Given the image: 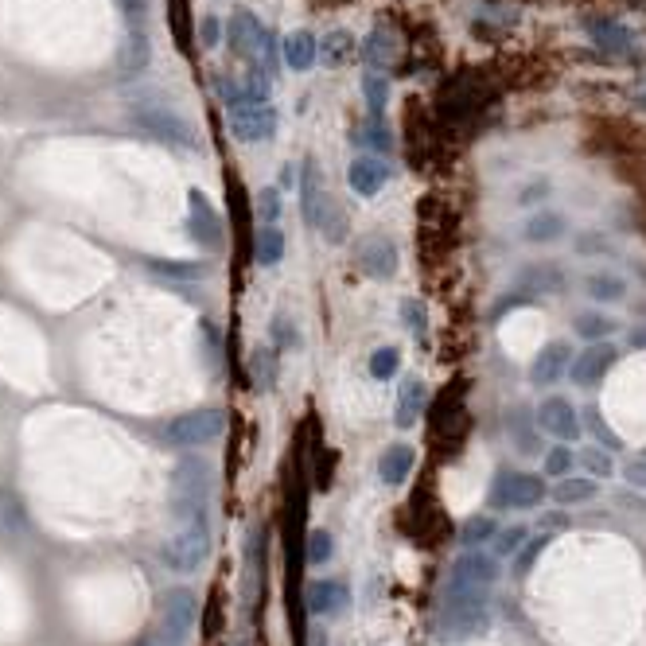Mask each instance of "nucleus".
I'll return each mask as SVG.
<instances>
[{
    "label": "nucleus",
    "instance_id": "obj_1",
    "mask_svg": "<svg viewBox=\"0 0 646 646\" xmlns=\"http://www.w3.org/2000/svg\"><path fill=\"white\" fill-rule=\"evenodd\" d=\"M129 117H133V125L144 129L152 141L172 144V148H183V152H195V148H199L195 129L183 121L176 109L160 106V102H133V106H129Z\"/></svg>",
    "mask_w": 646,
    "mask_h": 646
},
{
    "label": "nucleus",
    "instance_id": "obj_29",
    "mask_svg": "<svg viewBox=\"0 0 646 646\" xmlns=\"http://www.w3.org/2000/svg\"><path fill=\"white\" fill-rule=\"evenodd\" d=\"M561 234H565V218L561 215H541L526 226V238L530 242H557Z\"/></svg>",
    "mask_w": 646,
    "mask_h": 646
},
{
    "label": "nucleus",
    "instance_id": "obj_47",
    "mask_svg": "<svg viewBox=\"0 0 646 646\" xmlns=\"http://www.w3.org/2000/svg\"><path fill=\"white\" fill-rule=\"evenodd\" d=\"M137 646H176V643H168L164 635H148V639H144V643H137Z\"/></svg>",
    "mask_w": 646,
    "mask_h": 646
},
{
    "label": "nucleus",
    "instance_id": "obj_38",
    "mask_svg": "<svg viewBox=\"0 0 646 646\" xmlns=\"http://www.w3.org/2000/svg\"><path fill=\"white\" fill-rule=\"evenodd\" d=\"M117 4H121V12H125L129 32L144 28V20H148V0H117Z\"/></svg>",
    "mask_w": 646,
    "mask_h": 646
},
{
    "label": "nucleus",
    "instance_id": "obj_21",
    "mask_svg": "<svg viewBox=\"0 0 646 646\" xmlns=\"http://www.w3.org/2000/svg\"><path fill=\"white\" fill-rule=\"evenodd\" d=\"M316 51H320V43H316L312 32H292L285 39V63L292 71H308L316 63Z\"/></svg>",
    "mask_w": 646,
    "mask_h": 646
},
{
    "label": "nucleus",
    "instance_id": "obj_9",
    "mask_svg": "<svg viewBox=\"0 0 646 646\" xmlns=\"http://www.w3.org/2000/svg\"><path fill=\"white\" fill-rule=\"evenodd\" d=\"M187 215H191V238L199 246H207V250H218L222 246V218L215 215L211 199L199 187L187 191Z\"/></svg>",
    "mask_w": 646,
    "mask_h": 646
},
{
    "label": "nucleus",
    "instance_id": "obj_17",
    "mask_svg": "<svg viewBox=\"0 0 646 646\" xmlns=\"http://www.w3.org/2000/svg\"><path fill=\"white\" fill-rule=\"evenodd\" d=\"M565 366H569V343H549L534 359V366H530V382L534 386H549V382H557L565 374Z\"/></svg>",
    "mask_w": 646,
    "mask_h": 646
},
{
    "label": "nucleus",
    "instance_id": "obj_7",
    "mask_svg": "<svg viewBox=\"0 0 646 646\" xmlns=\"http://www.w3.org/2000/svg\"><path fill=\"white\" fill-rule=\"evenodd\" d=\"M226 36H230V51L238 59H246L250 71H265V59H261L265 55V28L253 20L250 12H234L230 24H226Z\"/></svg>",
    "mask_w": 646,
    "mask_h": 646
},
{
    "label": "nucleus",
    "instance_id": "obj_23",
    "mask_svg": "<svg viewBox=\"0 0 646 646\" xmlns=\"http://www.w3.org/2000/svg\"><path fill=\"white\" fill-rule=\"evenodd\" d=\"M281 257H285V234L277 230V222L273 226H261L257 230V265L273 269Z\"/></svg>",
    "mask_w": 646,
    "mask_h": 646
},
{
    "label": "nucleus",
    "instance_id": "obj_5",
    "mask_svg": "<svg viewBox=\"0 0 646 646\" xmlns=\"http://www.w3.org/2000/svg\"><path fill=\"white\" fill-rule=\"evenodd\" d=\"M495 580H499V561L483 549H471L448 573V596H487Z\"/></svg>",
    "mask_w": 646,
    "mask_h": 646
},
{
    "label": "nucleus",
    "instance_id": "obj_26",
    "mask_svg": "<svg viewBox=\"0 0 646 646\" xmlns=\"http://www.w3.org/2000/svg\"><path fill=\"white\" fill-rule=\"evenodd\" d=\"M148 269L152 273H164V277H180V281H199V277H207V265H199V261H148Z\"/></svg>",
    "mask_w": 646,
    "mask_h": 646
},
{
    "label": "nucleus",
    "instance_id": "obj_14",
    "mask_svg": "<svg viewBox=\"0 0 646 646\" xmlns=\"http://www.w3.org/2000/svg\"><path fill=\"white\" fill-rule=\"evenodd\" d=\"M304 604H308L312 615H339L351 604V592H347L343 580H316V584H308Z\"/></svg>",
    "mask_w": 646,
    "mask_h": 646
},
{
    "label": "nucleus",
    "instance_id": "obj_3",
    "mask_svg": "<svg viewBox=\"0 0 646 646\" xmlns=\"http://www.w3.org/2000/svg\"><path fill=\"white\" fill-rule=\"evenodd\" d=\"M487 596H444L440 611V639L444 643H464L471 635L487 631Z\"/></svg>",
    "mask_w": 646,
    "mask_h": 646
},
{
    "label": "nucleus",
    "instance_id": "obj_22",
    "mask_svg": "<svg viewBox=\"0 0 646 646\" xmlns=\"http://www.w3.org/2000/svg\"><path fill=\"white\" fill-rule=\"evenodd\" d=\"M588 36L596 39L600 47H608V51H627L635 43L631 32L623 24H615V20H588Z\"/></svg>",
    "mask_w": 646,
    "mask_h": 646
},
{
    "label": "nucleus",
    "instance_id": "obj_12",
    "mask_svg": "<svg viewBox=\"0 0 646 646\" xmlns=\"http://www.w3.org/2000/svg\"><path fill=\"white\" fill-rule=\"evenodd\" d=\"M538 425L557 440H576L580 436V417H576L573 401H565V397H545L541 401Z\"/></svg>",
    "mask_w": 646,
    "mask_h": 646
},
{
    "label": "nucleus",
    "instance_id": "obj_18",
    "mask_svg": "<svg viewBox=\"0 0 646 646\" xmlns=\"http://www.w3.org/2000/svg\"><path fill=\"white\" fill-rule=\"evenodd\" d=\"M413 464H417V452H413L409 444H390V448L382 452V460H378V475H382V483L397 487V483L409 479Z\"/></svg>",
    "mask_w": 646,
    "mask_h": 646
},
{
    "label": "nucleus",
    "instance_id": "obj_13",
    "mask_svg": "<svg viewBox=\"0 0 646 646\" xmlns=\"http://www.w3.org/2000/svg\"><path fill=\"white\" fill-rule=\"evenodd\" d=\"M327 203H331V195L323 191L320 168H316L312 160H304V172H300V207H304V222H308V226H320Z\"/></svg>",
    "mask_w": 646,
    "mask_h": 646
},
{
    "label": "nucleus",
    "instance_id": "obj_39",
    "mask_svg": "<svg viewBox=\"0 0 646 646\" xmlns=\"http://www.w3.org/2000/svg\"><path fill=\"white\" fill-rule=\"evenodd\" d=\"M257 211L265 218V226H273L277 215H281V195H277V187H269V191H261V203H257Z\"/></svg>",
    "mask_w": 646,
    "mask_h": 646
},
{
    "label": "nucleus",
    "instance_id": "obj_8",
    "mask_svg": "<svg viewBox=\"0 0 646 646\" xmlns=\"http://www.w3.org/2000/svg\"><path fill=\"white\" fill-rule=\"evenodd\" d=\"M195 615H199L195 592L172 588V592L164 596V639L176 646H187L191 631H195Z\"/></svg>",
    "mask_w": 646,
    "mask_h": 646
},
{
    "label": "nucleus",
    "instance_id": "obj_15",
    "mask_svg": "<svg viewBox=\"0 0 646 646\" xmlns=\"http://www.w3.org/2000/svg\"><path fill=\"white\" fill-rule=\"evenodd\" d=\"M390 180V168H386V160H378V156H355V164L347 168V183L359 191V195H378L382 187Z\"/></svg>",
    "mask_w": 646,
    "mask_h": 646
},
{
    "label": "nucleus",
    "instance_id": "obj_4",
    "mask_svg": "<svg viewBox=\"0 0 646 646\" xmlns=\"http://www.w3.org/2000/svg\"><path fill=\"white\" fill-rule=\"evenodd\" d=\"M207 553H211V530H207V518L199 510L183 522L180 534L164 545V561H168L172 573H195L207 561Z\"/></svg>",
    "mask_w": 646,
    "mask_h": 646
},
{
    "label": "nucleus",
    "instance_id": "obj_24",
    "mask_svg": "<svg viewBox=\"0 0 646 646\" xmlns=\"http://www.w3.org/2000/svg\"><path fill=\"white\" fill-rule=\"evenodd\" d=\"M250 370H253L257 390H273V386H277V355H273L269 347H257V351H253Z\"/></svg>",
    "mask_w": 646,
    "mask_h": 646
},
{
    "label": "nucleus",
    "instance_id": "obj_45",
    "mask_svg": "<svg viewBox=\"0 0 646 646\" xmlns=\"http://www.w3.org/2000/svg\"><path fill=\"white\" fill-rule=\"evenodd\" d=\"M203 39H207V47H215L218 43V20H203Z\"/></svg>",
    "mask_w": 646,
    "mask_h": 646
},
{
    "label": "nucleus",
    "instance_id": "obj_34",
    "mask_svg": "<svg viewBox=\"0 0 646 646\" xmlns=\"http://www.w3.org/2000/svg\"><path fill=\"white\" fill-rule=\"evenodd\" d=\"M611 331H615V320L596 316V312H588V316H580V320H576V335H584V339H604V335H611Z\"/></svg>",
    "mask_w": 646,
    "mask_h": 646
},
{
    "label": "nucleus",
    "instance_id": "obj_33",
    "mask_svg": "<svg viewBox=\"0 0 646 646\" xmlns=\"http://www.w3.org/2000/svg\"><path fill=\"white\" fill-rule=\"evenodd\" d=\"M362 90H366V98H370V113H374V117H382V109H386V98H390V86H386V78H382V74H366Z\"/></svg>",
    "mask_w": 646,
    "mask_h": 646
},
{
    "label": "nucleus",
    "instance_id": "obj_30",
    "mask_svg": "<svg viewBox=\"0 0 646 646\" xmlns=\"http://www.w3.org/2000/svg\"><path fill=\"white\" fill-rule=\"evenodd\" d=\"M397 366H401V355H397V347H378L374 355H370V378H378V382H386V378H394Z\"/></svg>",
    "mask_w": 646,
    "mask_h": 646
},
{
    "label": "nucleus",
    "instance_id": "obj_42",
    "mask_svg": "<svg viewBox=\"0 0 646 646\" xmlns=\"http://www.w3.org/2000/svg\"><path fill=\"white\" fill-rule=\"evenodd\" d=\"M545 545H549V538L541 534V538L534 541V545H530V549H526L522 557H518V576H526V573H530V565H534V557H538V553H541V549H545Z\"/></svg>",
    "mask_w": 646,
    "mask_h": 646
},
{
    "label": "nucleus",
    "instance_id": "obj_46",
    "mask_svg": "<svg viewBox=\"0 0 646 646\" xmlns=\"http://www.w3.org/2000/svg\"><path fill=\"white\" fill-rule=\"evenodd\" d=\"M631 347H639V351H646V327H639V331H631Z\"/></svg>",
    "mask_w": 646,
    "mask_h": 646
},
{
    "label": "nucleus",
    "instance_id": "obj_31",
    "mask_svg": "<svg viewBox=\"0 0 646 646\" xmlns=\"http://www.w3.org/2000/svg\"><path fill=\"white\" fill-rule=\"evenodd\" d=\"M487 538H495V518H487V514H483V518H467L464 530H460V541L475 549L479 541H487Z\"/></svg>",
    "mask_w": 646,
    "mask_h": 646
},
{
    "label": "nucleus",
    "instance_id": "obj_35",
    "mask_svg": "<svg viewBox=\"0 0 646 646\" xmlns=\"http://www.w3.org/2000/svg\"><path fill=\"white\" fill-rule=\"evenodd\" d=\"M569 471H573V448H553V452L545 456V475L561 479V475H569Z\"/></svg>",
    "mask_w": 646,
    "mask_h": 646
},
{
    "label": "nucleus",
    "instance_id": "obj_10",
    "mask_svg": "<svg viewBox=\"0 0 646 646\" xmlns=\"http://www.w3.org/2000/svg\"><path fill=\"white\" fill-rule=\"evenodd\" d=\"M615 362H619V351L611 343H592L588 351H580L573 359L569 374H573L576 386H596V382H604V374H608Z\"/></svg>",
    "mask_w": 646,
    "mask_h": 646
},
{
    "label": "nucleus",
    "instance_id": "obj_19",
    "mask_svg": "<svg viewBox=\"0 0 646 646\" xmlns=\"http://www.w3.org/2000/svg\"><path fill=\"white\" fill-rule=\"evenodd\" d=\"M425 401H429V386L421 382V378H409L405 386H401V401H397V429H413L417 425V417L425 413Z\"/></svg>",
    "mask_w": 646,
    "mask_h": 646
},
{
    "label": "nucleus",
    "instance_id": "obj_25",
    "mask_svg": "<svg viewBox=\"0 0 646 646\" xmlns=\"http://www.w3.org/2000/svg\"><path fill=\"white\" fill-rule=\"evenodd\" d=\"M584 288H588L592 300H608V304H619L623 292H627V285H623L619 277H611V273H592V277L584 281Z\"/></svg>",
    "mask_w": 646,
    "mask_h": 646
},
{
    "label": "nucleus",
    "instance_id": "obj_32",
    "mask_svg": "<svg viewBox=\"0 0 646 646\" xmlns=\"http://www.w3.org/2000/svg\"><path fill=\"white\" fill-rule=\"evenodd\" d=\"M331 553H335L331 534L312 530V534H308V553H304V561H308V565H327V561H331Z\"/></svg>",
    "mask_w": 646,
    "mask_h": 646
},
{
    "label": "nucleus",
    "instance_id": "obj_37",
    "mask_svg": "<svg viewBox=\"0 0 646 646\" xmlns=\"http://www.w3.org/2000/svg\"><path fill=\"white\" fill-rule=\"evenodd\" d=\"M366 55H370V63H374V67L390 63V59H394V43H390V36L374 32V36H370V47H366Z\"/></svg>",
    "mask_w": 646,
    "mask_h": 646
},
{
    "label": "nucleus",
    "instance_id": "obj_27",
    "mask_svg": "<svg viewBox=\"0 0 646 646\" xmlns=\"http://www.w3.org/2000/svg\"><path fill=\"white\" fill-rule=\"evenodd\" d=\"M351 55H355V39L347 36V32L323 36V63H327V67H339V63H347Z\"/></svg>",
    "mask_w": 646,
    "mask_h": 646
},
{
    "label": "nucleus",
    "instance_id": "obj_28",
    "mask_svg": "<svg viewBox=\"0 0 646 646\" xmlns=\"http://www.w3.org/2000/svg\"><path fill=\"white\" fill-rule=\"evenodd\" d=\"M592 495H596V479H573V475H569V479H561V483H557V491H553V499H557V503H584V499H592Z\"/></svg>",
    "mask_w": 646,
    "mask_h": 646
},
{
    "label": "nucleus",
    "instance_id": "obj_44",
    "mask_svg": "<svg viewBox=\"0 0 646 646\" xmlns=\"http://www.w3.org/2000/svg\"><path fill=\"white\" fill-rule=\"evenodd\" d=\"M588 417H592V432H596V436H600V440H608V448H619V436H615V432H611L608 425H604V421H600V417H596V409H592V413H588Z\"/></svg>",
    "mask_w": 646,
    "mask_h": 646
},
{
    "label": "nucleus",
    "instance_id": "obj_36",
    "mask_svg": "<svg viewBox=\"0 0 646 646\" xmlns=\"http://www.w3.org/2000/svg\"><path fill=\"white\" fill-rule=\"evenodd\" d=\"M522 541H526V526H510V530H503L499 541H495V553H499V557H514V553L522 549Z\"/></svg>",
    "mask_w": 646,
    "mask_h": 646
},
{
    "label": "nucleus",
    "instance_id": "obj_2",
    "mask_svg": "<svg viewBox=\"0 0 646 646\" xmlns=\"http://www.w3.org/2000/svg\"><path fill=\"white\" fill-rule=\"evenodd\" d=\"M226 121H230V133L242 144H265L277 137V109L265 98H253V94L234 98L226 106Z\"/></svg>",
    "mask_w": 646,
    "mask_h": 646
},
{
    "label": "nucleus",
    "instance_id": "obj_6",
    "mask_svg": "<svg viewBox=\"0 0 646 646\" xmlns=\"http://www.w3.org/2000/svg\"><path fill=\"white\" fill-rule=\"evenodd\" d=\"M222 425H226V417L218 409H191V413L176 417L164 436L176 448H203V444H211V440L222 436Z\"/></svg>",
    "mask_w": 646,
    "mask_h": 646
},
{
    "label": "nucleus",
    "instance_id": "obj_20",
    "mask_svg": "<svg viewBox=\"0 0 646 646\" xmlns=\"http://www.w3.org/2000/svg\"><path fill=\"white\" fill-rule=\"evenodd\" d=\"M148 59H152V43H148V32L137 28V32H129L125 43H121V74L125 78H133V74H141L148 67Z\"/></svg>",
    "mask_w": 646,
    "mask_h": 646
},
{
    "label": "nucleus",
    "instance_id": "obj_11",
    "mask_svg": "<svg viewBox=\"0 0 646 646\" xmlns=\"http://www.w3.org/2000/svg\"><path fill=\"white\" fill-rule=\"evenodd\" d=\"M541 499H545V487H541L538 475H503L499 487H495V503L514 506V510H530Z\"/></svg>",
    "mask_w": 646,
    "mask_h": 646
},
{
    "label": "nucleus",
    "instance_id": "obj_43",
    "mask_svg": "<svg viewBox=\"0 0 646 646\" xmlns=\"http://www.w3.org/2000/svg\"><path fill=\"white\" fill-rule=\"evenodd\" d=\"M623 475H627L631 487H646V460H631V464L623 467Z\"/></svg>",
    "mask_w": 646,
    "mask_h": 646
},
{
    "label": "nucleus",
    "instance_id": "obj_16",
    "mask_svg": "<svg viewBox=\"0 0 646 646\" xmlns=\"http://www.w3.org/2000/svg\"><path fill=\"white\" fill-rule=\"evenodd\" d=\"M359 261H362V269H366L370 277H378V281H386V277H394L397 273V250H394V242H386V238H366L359 246Z\"/></svg>",
    "mask_w": 646,
    "mask_h": 646
},
{
    "label": "nucleus",
    "instance_id": "obj_40",
    "mask_svg": "<svg viewBox=\"0 0 646 646\" xmlns=\"http://www.w3.org/2000/svg\"><path fill=\"white\" fill-rule=\"evenodd\" d=\"M580 460H584V467L600 479V475H611V460L600 452V448H588V452H580Z\"/></svg>",
    "mask_w": 646,
    "mask_h": 646
},
{
    "label": "nucleus",
    "instance_id": "obj_41",
    "mask_svg": "<svg viewBox=\"0 0 646 646\" xmlns=\"http://www.w3.org/2000/svg\"><path fill=\"white\" fill-rule=\"evenodd\" d=\"M401 320H405L409 331H425V308H421L417 300H405V304H401Z\"/></svg>",
    "mask_w": 646,
    "mask_h": 646
}]
</instances>
